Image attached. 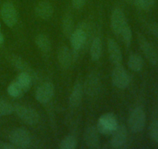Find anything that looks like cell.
I'll list each match as a JSON object with an SVG mask.
<instances>
[{"mask_svg":"<svg viewBox=\"0 0 158 149\" xmlns=\"http://www.w3.org/2000/svg\"><path fill=\"white\" fill-rule=\"evenodd\" d=\"M134 4L143 10H148L154 6L155 0H134Z\"/></svg>","mask_w":158,"mask_h":149,"instance_id":"cell-29","label":"cell"},{"mask_svg":"<svg viewBox=\"0 0 158 149\" xmlns=\"http://www.w3.org/2000/svg\"><path fill=\"white\" fill-rule=\"evenodd\" d=\"M7 92L9 96L14 98L19 97V96H21L24 93L23 88H21V86L19 85L18 82L15 80L12 82V83L9 84L7 88Z\"/></svg>","mask_w":158,"mask_h":149,"instance_id":"cell-25","label":"cell"},{"mask_svg":"<svg viewBox=\"0 0 158 149\" xmlns=\"http://www.w3.org/2000/svg\"><path fill=\"white\" fill-rule=\"evenodd\" d=\"M137 39H138V43L139 45H140V47L141 48L142 51L144 54V55L146 56L148 60L150 61V63L154 65H157L158 55L154 47L151 45V43L142 34H139Z\"/></svg>","mask_w":158,"mask_h":149,"instance_id":"cell-8","label":"cell"},{"mask_svg":"<svg viewBox=\"0 0 158 149\" xmlns=\"http://www.w3.org/2000/svg\"><path fill=\"white\" fill-rule=\"evenodd\" d=\"M0 15L3 22L9 27H12L18 21V12L12 2H6L2 6Z\"/></svg>","mask_w":158,"mask_h":149,"instance_id":"cell-7","label":"cell"},{"mask_svg":"<svg viewBox=\"0 0 158 149\" xmlns=\"http://www.w3.org/2000/svg\"><path fill=\"white\" fill-rule=\"evenodd\" d=\"M11 64L15 67L16 69L20 71V72H26L30 74L33 79L35 76V73L33 68H31L30 65L27 63L25 60L21 58L20 57L16 55H12L10 57Z\"/></svg>","mask_w":158,"mask_h":149,"instance_id":"cell-18","label":"cell"},{"mask_svg":"<svg viewBox=\"0 0 158 149\" xmlns=\"http://www.w3.org/2000/svg\"><path fill=\"white\" fill-rule=\"evenodd\" d=\"M148 28H149V30L151 31V34L158 38V23H150Z\"/></svg>","mask_w":158,"mask_h":149,"instance_id":"cell-31","label":"cell"},{"mask_svg":"<svg viewBox=\"0 0 158 149\" xmlns=\"http://www.w3.org/2000/svg\"><path fill=\"white\" fill-rule=\"evenodd\" d=\"M15 81L18 82L25 93L30 88L32 82V77L26 72H20V74L17 76Z\"/></svg>","mask_w":158,"mask_h":149,"instance_id":"cell-22","label":"cell"},{"mask_svg":"<svg viewBox=\"0 0 158 149\" xmlns=\"http://www.w3.org/2000/svg\"><path fill=\"white\" fill-rule=\"evenodd\" d=\"M125 1H126L127 2H128V3H131V4H134V0H125Z\"/></svg>","mask_w":158,"mask_h":149,"instance_id":"cell-34","label":"cell"},{"mask_svg":"<svg viewBox=\"0 0 158 149\" xmlns=\"http://www.w3.org/2000/svg\"><path fill=\"white\" fill-rule=\"evenodd\" d=\"M35 12L39 18L47 20L51 18L53 14V7L49 2L42 1L35 6Z\"/></svg>","mask_w":158,"mask_h":149,"instance_id":"cell-15","label":"cell"},{"mask_svg":"<svg viewBox=\"0 0 158 149\" xmlns=\"http://www.w3.org/2000/svg\"><path fill=\"white\" fill-rule=\"evenodd\" d=\"M118 126L117 117L113 113H105L99 118L97 129L99 133L103 134H110Z\"/></svg>","mask_w":158,"mask_h":149,"instance_id":"cell-6","label":"cell"},{"mask_svg":"<svg viewBox=\"0 0 158 149\" xmlns=\"http://www.w3.org/2000/svg\"><path fill=\"white\" fill-rule=\"evenodd\" d=\"M35 42L39 49L44 53H48L51 50V41L45 34H39L35 39Z\"/></svg>","mask_w":158,"mask_h":149,"instance_id":"cell-21","label":"cell"},{"mask_svg":"<svg viewBox=\"0 0 158 149\" xmlns=\"http://www.w3.org/2000/svg\"><path fill=\"white\" fill-rule=\"evenodd\" d=\"M120 35L122 36V38H123V40L125 43V44L129 46L131 43V40H132L133 36L132 29H131V26L128 24H127L126 26L123 28Z\"/></svg>","mask_w":158,"mask_h":149,"instance_id":"cell-27","label":"cell"},{"mask_svg":"<svg viewBox=\"0 0 158 149\" xmlns=\"http://www.w3.org/2000/svg\"><path fill=\"white\" fill-rule=\"evenodd\" d=\"M83 86L80 82H77L73 85L71 94L69 96V103L71 107H77L82 102L83 96Z\"/></svg>","mask_w":158,"mask_h":149,"instance_id":"cell-16","label":"cell"},{"mask_svg":"<svg viewBox=\"0 0 158 149\" xmlns=\"http://www.w3.org/2000/svg\"><path fill=\"white\" fill-rule=\"evenodd\" d=\"M89 24L87 23H83L81 26L73 30L72 34L70 35V43L74 51H79L81 49L86 42V39L89 37Z\"/></svg>","mask_w":158,"mask_h":149,"instance_id":"cell-3","label":"cell"},{"mask_svg":"<svg viewBox=\"0 0 158 149\" xmlns=\"http://www.w3.org/2000/svg\"><path fill=\"white\" fill-rule=\"evenodd\" d=\"M14 111L22 121L29 125H35L40 122V116L38 112L32 107L16 104L14 106Z\"/></svg>","mask_w":158,"mask_h":149,"instance_id":"cell-2","label":"cell"},{"mask_svg":"<svg viewBox=\"0 0 158 149\" xmlns=\"http://www.w3.org/2000/svg\"><path fill=\"white\" fill-rule=\"evenodd\" d=\"M3 42H4V37H3L1 31H0V45L2 44Z\"/></svg>","mask_w":158,"mask_h":149,"instance_id":"cell-33","label":"cell"},{"mask_svg":"<svg viewBox=\"0 0 158 149\" xmlns=\"http://www.w3.org/2000/svg\"><path fill=\"white\" fill-rule=\"evenodd\" d=\"M77 146V139L73 135L66 136L60 143V148L61 149H75Z\"/></svg>","mask_w":158,"mask_h":149,"instance_id":"cell-24","label":"cell"},{"mask_svg":"<svg viewBox=\"0 0 158 149\" xmlns=\"http://www.w3.org/2000/svg\"><path fill=\"white\" fill-rule=\"evenodd\" d=\"M16 147L12 144L11 143H6L3 142V141H0V149H15Z\"/></svg>","mask_w":158,"mask_h":149,"instance_id":"cell-32","label":"cell"},{"mask_svg":"<svg viewBox=\"0 0 158 149\" xmlns=\"http://www.w3.org/2000/svg\"><path fill=\"white\" fill-rule=\"evenodd\" d=\"M111 79L114 86L121 89L127 88L131 82L130 74L121 64L115 65L111 74Z\"/></svg>","mask_w":158,"mask_h":149,"instance_id":"cell-5","label":"cell"},{"mask_svg":"<svg viewBox=\"0 0 158 149\" xmlns=\"http://www.w3.org/2000/svg\"><path fill=\"white\" fill-rule=\"evenodd\" d=\"M84 141L86 145L91 149H97L100 147V139L97 127L91 126L87 127L84 132Z\"/></svg>","mask_w":158,"mask_h":149,"instance_id":"cell-12","label":"cell"},{"mask_svg":"<svg viewBox=\"0 0 158 149\" xmlns=\"http://www.w3.org/2000/svg\"><path fill=\"white\" fill-rule=\"evenodd\" d=\"M149 133L151 139L158 143V117L153 120L150 124Z\"/></svg>","mask_w":158,"mask_h":149,"instance_id":"cell-28","label":"cell"},{"mask_svg":"<svg viewBox=\"0 0 158 149\" xmlns=\"http://www.w3.org/2000/svg\"><path fill=\"white\" fill-rule=\"evenodd\" d=\"M74 23L73 19L70 14L67 13L64 16L62 22V29L63 33L66 37H70L72 33L73 32Z\"/></svg>","mask_w":158,"mask_h":149,"instance_id":"cell-23","label":"cell"},{"mask_svg":"<svg viewBox=\"0 0 158 149\" xmlns=\"http://www.w3.org/2000/svg\"><path fill=\"white\" fill-rule=\"evenodd\" d=\"M57 59L62 68H69L73 61V54L69 47L66 46L60 47L57 52Z\"/></svg>","mask_w":158,"mask_h":149,"instance_id":"cell-17","label":"cell"},{"mask_svg":"<svg viewBox=\"0 0 158 149\" xmlns=\"http://www.w3.org/2000/svg\"><path fill=\"white\" fill-rule=\"evenodd\" d=\"M89 54L91 59L94 61H97L100 58L102 54V41L100 37H95L93 40Z\"/></svg>","mask_w":158,"mask_h":149,"instance_id":"cell-19","label":"cell"},{"mask_svg":"<svg viewBox=\"0 0 158 149\" xmlns=\"http://www.w3.org/2000/svg\"><path fill=\"white\" fill-rule=\"evenodd\" d=\"M127 65L132 71H140L143 67V60L140 54H132L129 57Z\"/></svg>","mask_w":158,"mask_h":149,"instance_id":"cell-20","label":"cell"},{"mask_svg":"<svg viewBox=\"0 0 158 149\" xmlns=\"http://www.w3.org/2000/svg\"><path fill=\"white\" fill-rule=\"evenodd\" d=\"M73 7L76 9H80L86 4V0H71Z\"/></svg>","mask_w":158,"mask_h":149,"instance_id":"cell-30","label":"cell"},{"mask_svg":"<svg viewBox=\"0 0 158 149\" xmlns=\"http://www.w3.org/2000/svg\"><path fill=\"white\" fill-rule=\"evenodd\" d=\"M107 49L110 60L111 61V62L115 65L121 64L122 60H123V55H122L120 46L115 40L112 38L108 39Z\"/></svg>","mask_w":158,"mask_h":149,"instance_id":"cell-14","label":"cell"},{"mask_svg":"<svg viewBox=\"0 0 158 149\" xmlns=\"http://www.w3.org/2000/svg\"><path fill=\"white\" fill-rule=\"evenodd\" d=\"M127 139V129L126 126L118 125L112 133L111 145L113 147H120L126 143Z\"/></svg>","mask_w":158,"mask_h":149,"instance_id":"cell-13","label":"cell"},{"mask_svg":"<svg viewBox=\"0 0 158 149\" xmlns=\"http://www.w3.org/2000/svg\"><path fill=\"white\" fill-rule=\"evenodd\" d=\"M55 87L52 82H46L40 85L35 92V99L40 103H46L53 96Z\"/></svg>","mask_w":158,"mask_h":149,"instance_id":"cell-11","label":"cell"},{"mask_svg":"<svg viewBox=\"0 0 158 149\" xmlns=\"http://www.w3.org/2000/svg\"><path fill=\"white\" fill-rule=\"evenodd\" d=\"M14 112V106L5 100H0V116H8Z\"/></svg>","mask_w":158,"mask_h":149,"instance_id":"cell-26","label":"cell"},{"mask_svg":"<svg viewBox=\"0 0 158 149\" xmlns=\"http://www.w3.org/2000/svg\"><path fill=\"white\" fill-rule=\"evenodd\" d=\"M0 31H1V24H0Z\"/></svg>","mask_w":158,"mask_h":149,"instance_id":"cell-35","label":"cell"},{"mask_svg":"<svg viewBox=\"0 0 158 149\" xmlns=\"http://www.w3.org/2000/svg\"><path fill=\"white\" fill-rule=\"evenodd\" d=\"M9 140L16 148H26L31 144L32 137L26 129L16 128L10 132Z\"/></svg>","mask_w":158,"mask_h":149,"instance_id":"cell-4","label":"cell"},{"mask_svg":"<svg viewBox=\"0 0 158 149\" xmlns=\"http://www.w3.org/2000/svg\"><path fill=\"white\" fill-rule=\"evenodd\" d=\"M83 86V91L88 96H95L100 93L101 88V82L98 74L90 73L86 78Z\"/></svg>","mask_w":158,"mask_h":149,"instance_id":"cell-9","label":"cell"},{"mask_svg":"<svg viewBox=\"0 0 158 149\" xmlns=\"http://www.w3.org/2000/svg\"><path fill=\"white\" fill-rule=\"evenodd\" d=\"M146 125V113L141 107H136L128 118V127L133 133H139Z\"/></svg>","mask_w":158,"mask_h":149,"instance_id":"cell-1","label":"cell"},{"mask_svg":"<svg viewBox=\"0 0 158 149\" xmlns=\"http://www.w3.org/2000/svg\"><path fill=\"white\" fill-rule=\"evenodd\" d=\"M110 23L111 28L114 34L117 35H120L123 28L127 24L126 16L121 9L116 8L114 9L112 14H111Z\"/></svg>","mask_w":158,"mask_h":149,"instance_id":"cell-10","label":"cell"}]
</instances>
